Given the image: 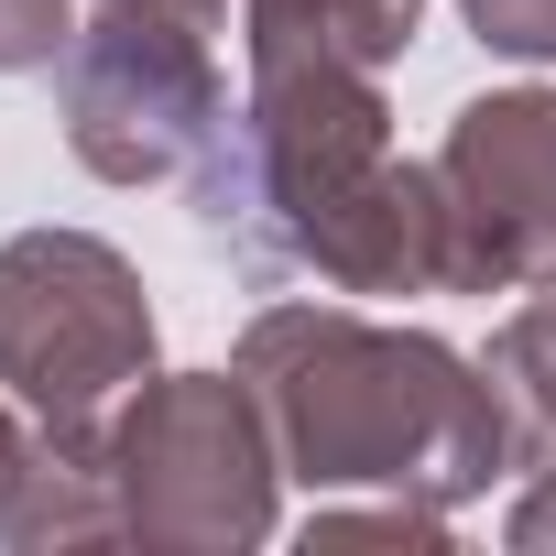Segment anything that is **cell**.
<instances>
[{
    "label": "cell",
    "instance_id": "obj_1",
    "mask_svg": "<svg viewBox=\"0 0 556 556\" xmlns=\"http://www.w3.org/2000/svg\"><path fill=\"white\" fill-rule=\"evenodd\" d=\"M207 251L240 285H317V295H458L437 164L393 153L382 66L285 55L251 66L207 164L186 175Z\"/></svg>",
    "mask_w": 556,
    "mask_h": 556
},
{
    "label": "cell",
    "instance_id": "obj_2",
    "mask_svg": "<svg viewBox=\"0 0 556 556\" xmlns=\"http://www.w3.org/2000/svg\"><path fill=\"white\" fill-rule=\"evenodd\" d=\"M273 426V458L306 491H415L437 513L480 502L523 469V426L480 361L426 328H382L350 295L328 306H262L229 361Z\"/></svg>",
    "mask_w": 556,
    "mask_h": 556
},
{
    "label": "cell",
    "instance_id": "obj_3",
    "mask_svg": "<svg viewBox=\"0 0 556 556\" xmlns=\"http://www.w3.org/2000/svg\"><path fill=\"white\" fill-rule=\"evenodd\" d=\"M0 382L45 447L99 458L110 415L153 382V295L99 229L0 240Z\"/></svg>",
    "mask_w": 556,
    "mask_h": 556
},
{
    "label": "cell",
    "instance_id": "obj_4",
    "mask_svg": "<svg viewBox=\"0 0 556 556\" xmlns=\"http://www.w3.org/2000/svg\"><path fill=\"white\" fill-rule=\"evenodd\" d=\"M121 545H175V556H229L273 534V426L240 371H153L110 437H99Z\"/></svg>",
    "mask_w": 556,
    "mask_h": 556
},
{
    "label": "cell",
    "instance_id": "obj_5",
    "mask_svg": "<svg viewBox=\"0 0 556 556\" xmlns=\"http://www.w3.org/2000/svg\"><path fill=\"white\" fill-rule=\"evenodd\" d=\"M55 99H66V153L99 186L197 175L218 121H229L218 23L175 12V0H99L55 66Z\"/></svg>",
    "mask_w": 556,
    "mask_h": 556
},
{
    "label": "cell",
    "instance_id": "obj_6",
    "mask_svg": "<svg viewBox=\"0 0 556 556\" xmlns=\"http://www.w3.org/2000/svg\"><path fill=\"white\" fill-rule=\"evenodd\" d=\"M447 197L458 295H513L556 273V88H491L426 153Z\"/></svg>",
    "mask_w": 556,
    "mask_h": 556
},
{
    "label": "cell",
    "instance_id": "obj_7",
    "mask_svg": "<svg viewBox=\"0 0 556 556\" xmlns=\"http://www.w3.org/2000/svg\"><path fill=\"white\" fill-rule=\"evenodd\" d=\"M426 23V0H240V55H339V66H393Z\"/></svg>",
    "mask_w": 556,
    "mask_h": 556
},
{
    "label": "cell",
    "instance_id": "obj_8",
    "mask_svg": "<svg viewBox=\"0 0 556 556\" xmlns=\"http://www.w3.org/2000/svg\"><path fill=\"white\" fill-rule=\"evenodd\" d=\"M480 371L502 382V404H513V426H523V458L556 447V273H534V285H523V306L491 328Z\"/></svg>",
    "mask_w": 556,
    "mask_h": 556
},
{
    "label": "cell",
    "instance_id": "obj_9",
    "mask_svg": "<svg viewBox=\"0 0 556 556\" xmlns=\"http://www.w3.org/2000/svg\"><path fill=\"white\" fill-rule=\"evenodd\" d=\"M306 545H447V513L415 502V491H393V502H317Z\"/></svg>",
    "mask_w": 556,
    "mask_h": 556
},
{
    "label": "cell",
    "instance_id": "obj_10",
    "mask_svg": "<svg viewBox=\"0 0 556 556\" xmlns=\"http://www.w3.org/2000/svg\"><path fill=\"white\" fill-rule=\"evenodd\" d=\"M77 0H0V77H55L77 45Z\"/></svg>",
    "mask_w": 556,
    "mask_h": 556
},
{
    "label": "cell",
    "instance_id": "obj_11",
    "mask_svg": "<svg viewBox=\"0 0 556 556\" xmlns=\"http://www.w3.org/2000/svg\"><path fill=\"white\" fill-rule=\"evenodd\" d=\"M458 23L513 66H556V0H458Z\"/></svg>",
    "mask_w": 556,
    "mask_h": 556
},
{
    "label": "cell",
    "instance_id": "obj_12",
    "mask_svg": "<svg viewBox=\"0 0 556 556\" xmlns=\"http://www.w3.org/2000/svg\"><path fill=\"white\" fill-rule=\"evenodd\" d=\"M523 469H534V480H523V502L502 513V534H513L523 556H556V447H534Z\"/></svg>",
    "mask_w": 556,
    "mask_h": 556
},
{
    "label": "cell",
    "instance_id": "obj_13",
    "mask_svg": "<svg viewBox=\"0 0 556 556\" xmlns=\"http://www.w3.org/2000/svg\"><path fill=\"white\" fill-rule=\"evenodd\" d=\"M23 447H34V415H23V404H0V502H12V469H23Z\"/></svg>",
    "mask_w": 556,
    "mask_h": 556
},
{
    "label": "cell",
    "instance_id": "obj_14",
    "mask_svg": "<svg viewBox=\"0 0 556 556\" xmlns=\"http://www.w3.org/2000/svg\"><path fill=\"white\" fill-rule=\"evenodd\" d=\"M175 12H197V23H229V0H175Z\"/></svg>",
    "mask_w": 556,
    "mask_h": 556
}]
</instances>
